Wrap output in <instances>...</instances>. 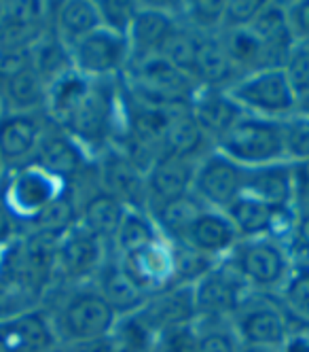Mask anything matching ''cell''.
Instances as JSON below:
<instances>
[{"label": "cell", "instance_id": "cell-31", "mask_svg": "<svg viewBox=\"0 0 309 352\" xmlns=\"http://www.w3.org/2000/svg\"><path fill=\"white\" fill-rule=\"evenodd\" d=\"M36 234H47V236H64L70 228L76 225V217H74V206L70 202V197L66 195V191L62 195H58L49 206H45L32 221H30Z\"/></svg>", "mask_w": 309, "mask_h": 352}, {"label": "cell", "instance_id": "cell-25", "mask_svg": "<svg viewBox=\"0 0 309 352\" xmlns=\"http://www.w3.org/2000/svg\"><path fill=\"white\" fill-rule=\"evenodd\" d=\"M203 208L205 206L199 199L193 193H189V195L174 199V202H168L154 208L152 221L163 238H170L172 244H183L187 240L191 225L195 223V219L201 214Z\"/></svg>", "mask_w": 309, "mask_h": 352}, {"label": "cell", "instance_id": "cell-22", "mask_svg": "<svg viewBox=\"0 0 309 352\" xmlns=\"http://www.w3.org/2000/svg\"><path fill=\"white\" fill-rule=\"evenodd\" d=\"M208 138L195 121L191 107L189 109H172L168 111L163 140H161V155H176L193 160L201 148V142Z\"/></svg>", "mask_w": 309, "mask_h": 352}, {"label": "cell", "instance_id": "cell-38", "mask_svg": "<svg viewBox=\"0 0 309 352\" xmlns=\"http://www.w3.org/2000/svg\"><path fill=\"white\" fill-rule=\"evenodd\" d=\"M263 7H265L263 0H227L222 30L250 28L252 21L263 11Z\"/></svg>", "mask_w": 309, "mask_h": 352}, {"label": "cell", "instance_id": "cell-3", "mask_svg": "<svg viewBox=\"0 0 309 352\" xmlns=\"http://www.w3.org/2000/svg\"><path fill=\"white\" fill-rule=\"evenodd\" d=\"M119 322V314L111 304L100 295V291H79L62 306L54 329L58 342L93 346L106 342Z\"/></svg>", "mask_w": 309, "mask_h": 352}, {"label": "cell", "instance_id": "cell-43", "mask_svg": "<svg viewBox=\"0 0 309 352\" xmlns=\"http://www.w3.org/2000/svg\"><path fill=\"white\" fill-rule=\"evenodd\" d=\"M236 352H279V348H269V346H254V344H240Z\"/></svg>", "mask_w": 309, "mask_h": 352}, {"label": "cell", "instance_id": "cell-16", "mask_svg": "<svg viewBox=\"0 0 309 352\" xmlns=\"http://www.w3.org/2000/svg\"><path fill=\"white\" fill-rule=\"evenodd\" d=\"M191 113L203 134L214 138V142L246 115L227 89L216 87H201L191 104Z\"/></svg>", "mask_w": 309, "mask_h": 352}, {"label": "cell", "instance_id": "cell-32", "mask_svg": "<svg viewBox=\"0 0 309 352\" xmlns=\"http://www.w3.org/2000/svg\"><path fill=\"white\" fill-rule=\"evenodd\" d=\"M199 34L191 32L187 28L176 26V30L170 34L165 45L161 47L159 56L176 66L178 70L187 72L189 77H193V66H195V56H197V47H199Z\"/></svg>", "mask_w": 309, "mask_h": 352}, {"label": "cell", "instance_id": "cell-19", "mask_svg": "<svg viewBox=\"0 0 309 352\" xmlns=\"http://www.w3.org/2000/svg\"><path fill=\"white\" fill-rule=\"evenodd\" d=\"M100 176L102 183H104L102 191L117 197L127 208L142 210V204L146 199L144 174L121 151H108L106 160L100 166Z\"/></svg>", "mask_w": 309, "mask_h": 352}, {"label": "cell", "instance_id": "cell-14", "mask_svg": "<svg viewBox=\"0 0 309 352\" xmlns=\"http://www.w3.org/2000/svg\"><path fill=\"white\" fill-rule=\"evenodd\" d=\"M102 257H104L102 240L76 223L58 240L54 274H60L64 278H81L102 263Z\"/></svg>", "mask_w": 309, "mask_h": 352}, {"label": "cell", "instance_id": "cell-46", "mask_svg": "<svg viewBox=\"0 0 309 352\" xmlns=\"http://www.w3.org/2000/svg\"><path fill=\"white\" fill-rule=\"evenodd\" d=\"M3 250H5V248H0V263H3Z\"/></svg>", "mask_w": 309, "mask_h": 352}, {"label": "cell", "instance_id": "cell-26", "mask_svg": "<svg viewBox=\"0 0 309 352\" xmlns=\"http://www.w3.org/2000/svg\"><path fill=\"white\" fill-rule=\"evenodd\" d=\"M38 166L58 176L60 181L70 179L83 166V146L70 136H49L41 138L38 144Z\"/></svg>", "mask_w": 309, "mask_h": 352}, {"label": "cell", "instance_id": "cell-7", "mask_svg": "<svg viewBox=\"0 0 309 352\" xmlns=\"http://www.w3.org/2000/svg\"><path fill=\"white\" fill-rule=\"evenodd\" d=\"M246 176L248 168H242L214 151L195 166L191 193L205 208L225 212L238 197L244 195Z\"/></svg>", "mask_w": 309, "mask_h": 352}, {"label": "cell", "instance_id": "cell-17", "mask_svg": "<svg viewBox=\"0 0 309 352\" xmlns=\"http://www.w3.org/2000/svg\"><path fill=\"white\" fill-rule=\"evenodd\" d=\"M176 19L165 9L157 7H142L136 9L130 32H127V41L132 47V58L130 60H144L159 56L161 47L170 38V34L176 30Z\"/></svg>", "mask_w": 309, "mask_h": 352}, {"label": "cell", "instance_id": "cell-36", "mask_svg": "<svg viewBox=\"0 0 309 352\" xmlns=\"http://www.w3.org/2000/svg\"><path fill=\"white\" fill-rule=\"evenodd\" d=\"M100 13L102 28L111 32H117L121 36H127L132 26V19L136 13V5L132 3H117V0H108V3H95Z\"/></svg>", "mask_w": 309, "mask_h": 352}, {"label": "cell", "instance_id": "cell-48", "mask_svg": "<svg viewBox=\"0 0 309 352\" xmlns=\"http://www.w3.org/2000/svg\"><path fill=\"white\" fill-rule=\"evenodd\" d=\"M0 117H3V115H0Z\"/></svg>", "mask_w": 309, "mask_h": 352}, {"label": "cell", "instance_id": "cell-4", "mask_svg": "<svg viewBox=\"0 0 309 352\" xmlns=\"http://www.w3.org/2000/svg\"><path fill=\"white\" fill-rule=\"evenodd\" d=\"M229 96L246 115L265 119H286L297 113L299 100L282 68H263L248 72L227 87Z\"/></svg>", "mask_w": 309, "mask_h": 352}, {"label": "cell", "instance_id": "cell-45", "mask_svg": "<svg viewBox=\"0 0 309 352\" xmlns=\"http://www.w3.org/2000/svg\"><path fill=\"white\" fill-rule=\"evenodd\" d=\"M3 168H5V164H3V160H0V179H3Z\"/></svg>", "mask_w": 309, "mask_h": 352}, {"label": "cell", "instance_id": "cell-34", "mask_svg": "<svg viewBox=\"0 0 309 352\" xmlns=\"http://www.w3.org/2000/svg\"><path fill=\"white\" fill-rule=\"evenodd\" d=\"M282 70H284L286 79L301 104L303 100L309 98V45L297 43L293 47V52L288 54L284 66H282Z\"/></svg>", "mask_w": 309, "mask_h": 352}, {"label": "cell", "instance_id": "cell-20", "mask_svg": "<svg viewBox=\"0 0 309 352\" xmlns=\"http://www.w3.org/2000/svg\"><path fill=\"white\" fill-rule=\"evenodd\" d=\"M41 144V125L32 113H9L0 117V160L19 164Z\"/></svg>", "mask_w": 309, "mask_h": 352}, {"label": "cell", "instance_id": "cell-23", "mask_svg": "<svg viewBox=\"0 0 309 352\" xmlns=\"http://www.w3.org/2000/svg\"><path fill=\"white\" fill-rule=\"evenodd\" d=\"M125 212L127 206L117 197L106 191H98L85 202L79 225L102 242L113 240L125 219Z\"/></svg>", "mask_w": 309, "mask_h": 352}, {"label": "cell", "instance_id": "cell-13", "mask_svg": "<svg viewBox=\"0 0 309 352\" xmlns=\"http://www.w3.org/2000/svg\"><path fill=\"white\" fill-rule=\"evenodd\" d=\"M195 166L197 164H193V160L159 155L144 174L146 197L161 206L183 195H189L193 187Z\"/></svg>", "mask_w": 309, "mask_h": 352}, {"label": "cell", "instance_id": "cell-15", "mask_svg": "<svg viewBox=\"0 0 309 352\" xmlns=\"http://www.w3.org/2000/svg\"><path fill=\"white\" fill-rule=\"evenodd\" d=\"M246 195L275 210H295V172L290 162H277L248 170ZM297 212V210H295Z\"/></svg>", "mask_w": 309, "mask_h": 352}, {"label": "cell", "instance_id": "cell-2", "mask_svg": "<svg viewBox=\"0 0 309 352\" xmlns=\"http://www.w3.org/2000/svg\"><path fill=\"white\" fill-rule=\"evenodd\" d=\"M127 70L134 94L142 104L152 109H189L199 91L193 77L165 62L161 56L130 60Z\"/></svg>", "mask_w": 309, "mask_h": 352}, {"label": "cell", "instance_id": "cell-47", "mask_svg": "<svg viewBox=\"0 0 309 352\" xmlns=\"http://www.w3.org/2000/svg\"><path fill=\"white\" fill-rule=\"evenodd\" d=\"M305 43H307V45H309V41H305Z\"/></svg>", "mask_w": 309, "mask_h": 352}, {"label": "cell", "instance_id": "cell-24", "mask_svg": "<svg viewBox=\"0 0 309 352\" xmlns=\"http://www.w3.org/2000/svg\"><path fill=\"white\" fill-rule=\"evenodd\" d=\"M236 66L231 64L220 38L214 36H201L195 66H193V81L199 87H216L222 89V85L233 77Z\"/></svg>", "mask_w": 309, "mask_h": 352}, {"label": "cell", "instance_id": "cell-6", "mask_svg": "<svg viewBox=\"0 0 309 352\" xmlns=\"http://www.w3.org/2000/svg\"><path fill=\"white\" fill-rule=\"evenodd\" d=\"M132 47L127 36L98 28L70 45V66L87 79H108L130 64Z\"/></svg>", "mask_w": 309, "mask_h": 352}, {"label": "cell", "instance_id": "cell-29", "mask_svg": "<svg viewBox=\"0 0 309 352\" xmlns=\"http://www.w3.org/2000/svg\"><path fill=\"white\" fill-rule=\"evenodd\" d=\"M163 236L157 230V225H154V221L148 214H144V210L127 208L125 219L121 223L117 236L113 238V242L121 253V257H125V255L136 253V250L157 242Z\"/></svg>", "mask_w": 309, "mask_h": 352}, {"label": "cell", "instance_id": "cell-5", "mask_svg": "<svg viewBox=\"0 0 309 352\" xmlns=\"http://www.w3.org/2000/svg\"><path fill=\"white\" fill-rule=\"evenodd\" d=\"M229 265L233 267L248 289H282L293 267L288 248L273 238L238 240L233 250L227 255Z\"/></svg>", "mask_w": 309, "mask_h": 352}, {"label": "cell", "instance_id": "cell-44", "mask_svg": "<svg viewBox=\"0 0 309 352\" xmlns=\"http://www.w3.org/2000/svg\"><path fill=\"white\" fill-rule=\"evenodd\" d=\"M303 104H305V111H303V113H309V98L303 100Z\"/></svg>", "mask_w": 309, "mask_h": 352}, {"label": "cell", "instance_id": "cell-12", "mask_svg": "<svg viewBox=\"0 0 309 352\" xmlns=\"http://www.w3.org/2000/svg\"><path fill=\"white\" fill-rule=\"evenodd\" d=\"M119 263L148 295L152 291L159 293L163 289H170V283L176 278L174 248L172 242H165V238L121 257Z\"/></svg>", "mask_w": 309, "mask_h": 352}, {"label": "cell", "instance_id": "cell-28", "mask_svg": "<svg viewBox=\"0 0 309 352\" xmlns=\"http://www.w3.org/2000/svg\"><path fill=\"white\" fill-rule=\"evenodd\" d=\"M7 96L13 104V113H30L47 98V83L41 72L30 64L11 72L7 77Z\"/></svg>", "mask_w": 309, "mask_h": 352}, {"label": "cell", "instance_id": "cell-37", "mask_svg": "<svg viewBox=\"0 0 309 352\" xmlns=\"http://www.w3.org/2000/svg\"><path fill=\"white\" fill-rule=\"evenodd\" d=\"M225 5V0H195V3H189V21L195 26V30L210 32L214 28H222Z\"/></svg>", "mask_w": 309, "mask_h": 352}, {"label": "cell", "instance_id": "cell-39", "mask_svg": "<svg viewBox=\"0 0 309 352\" xmlns=\"http://www.w3.org/2000/svg\"><path fill=\"white\" fill-rule=\"evenodd\" d=\"M290 240H293V246H295L293 250H288L290 259L309 263V210L307 212H297Z\"/></svg>", "mask_w": 309, "mask_h": 352}, {"label": "cell", "instance_id": "cell-27", "mask_svg": "<svg viewBox=\"0 0 309 352\" xmlns=\"http://www.w3.org/2000/svg\"><path fill=\"white\" fill-rule=\"evenodd\" d=\"M282 310L288 320H297L309 329V263L293 261V267L282 285Z\"/></svg>", "mask_w": 309, "mask_h": 352}, {"label": "cell", "instance_id": "cell-33", "mask_svg": "<svg viewBox=\"0 0 309 352\" xmlns=\"http://www.w3.org/2000/svg\"><path fill=\"white\" fill-rule=\"evenodd\" d=\"M286 160L290 164L309 162V113H295L284 119Z\"/></svg>", "mask_w": 309, "mask_h": 352}, {"label": "cell", "instance_id": "cell-8", "mask_svg": "<svg viewBox=\"0 0 309 352\" xmlns=\"http://www.w3.org/2000/svg\"><path fill=\"white\" fill-rule=\"evenodd\" d=\"M248 285L227 261L214 265L208 274L193 285L195 314L201 320H222L233 318L242 304L248 299Z\"/></svg>", "mask_w": 309, "mask_h": 352}, {"label": "cell", "instance_id": "cell-40", "mask_svg": "<svg viewBox=\"0 0 309 352\" xmlns=\"http://www.w3.org/2000/svg\"><path fill=\"white\" fill-rule=\"evenodd\" d=\"M286 19H288V28L297 43L309 41V0H301V3L288 5Z\"/></svg>", "mask_w": 309, "mask_h": 352}, {"label": "cell", "instance_id": "cell-10", "mask_svg": "<svg viewBox=\"0 0 309 352\" xmlns=\"http://www.w3.org/2000/svg\"><path fill=\"white\" fill-rule=\"evenodd\" d=\"M233 333L240 344L282 348L290 333L288 318L279 306L271 301L246 299L233 316Z\"/></svg>", "mask_w": 309, "mask_h": 352}, {"label": "cell", "instance_id": "cell-35", "mask_svg": "<svg viewBox=\"0 0 309 352\" xmlns=\"http://www.w3.org/2000/svg\"><path fill=\"white\" fill-rule=\"evenodd\" d=\"M205 327L197 324L195 352H236L240 342L233 329H227L216 322L220 320H203Z\"/></svg>", "mask_w": 309, "mask_h": 352}, {"label": "cell", "instance_id": "cell-11", "mask_svg": "<svg viewBox=\"0 0 309 352\" xmlns=\"http://www.w3.org/2000/svg\"><path fill=\"white\" fill-rule=\"evenodd\" d=\"M58 336L43 310L0 318V352H54Z\"/></svg>", "mask_w": 309, "mask_h": 352}, {"label": "cell", "instance_id": "cell-30", "mask_svg": "<svg viewBox=\"0 0 309 352\" xmlns=\"http://www.w3.org/2000/svg\"><path fill=\"white\" fill-rule=\"evenodd\" d=\"M58 28L70 45L95 32L98 28H102L98 5L87 3V0H68V3H62L58 9Z\"/></svg>", "mask_w": 309, "mask_h": 352}, {"label": "cell", "instance_id": "cell-41", "mask_svg": "<svg viewBox=\"0 0 309 352\" xmlns=\"http://www.w3.org/2000/svg\"><path fill=\"white\" fill-rule=\"evenodd\" d=\"M295 172V210L307 212L309 210V162L293 164Z\"/></svg>", "mask_w": 309, "mask_h": 352}, {"label": "cell", "instance_id": "cell-42", "mask_svg": "<svg viewBox=\"0 0 309 352\" xmlns=\"http://www.w3.org/2000/svg\"><path fill=\"white\" fill-rule=\"evenodd\" d=\"M13 230H15V219L5 206L3 197H0V248H5L13 240Z\"/></svg>", "mask_w": 309, "mask_h": 352}, {"label": "cell", "instance_id": "cell-1", "mask_svg": "<svg viewBox=\"0 0 309 352\" xmlns=\"http://www.w3.org/2000/svg\"><path fill=\"white\" fill-rule=\"evenodd\" d=\"M216 151L242 168H261L286 160L284 119L244 115L233 128L216 140Z\"/></svg>", "mask_w": 309, "mask_h": 352}, {"label": "cell", "instance_id": "cell-18", "mask_svg": "<svg viewBox=\"0 0 309 352\" xmlns=\"http://www.w3.org/2000/svg\"><path fill=\"white\" fill-rule=\"evenodd\" d=\"M238 240L240 236L225 212L203 208L201 214L191 225L187 240L183 244L191 246L193 250H197V253L205 257L216 259V257L229 255L231 250H233V246L238 244Z\"/></svg>", "mask_w": 309, "mask_h": 352}, {"label": "cell", "instance_id": "cell-21", "mask_svg": "<svg viewBox=\"0 0 309 352\" xmlns=\"http://www.w3.org/2000/svg\"><path fill=\"white\" fill-rule=\"evenodd\" d=\"M98 291L119 314V318L138 314L150 299V295L121 267L119 261L106 263L102 267V280Z\"/></svg>", "mask_w": 309, "mask_h": 352}, {"label": "cell", "instance_id": "cell-9", "mask_svg": "<svg viewBox=\"0 0 309 352\" xmlns=\"http://www.w3.org/2000/svg\"><path fill=\"white\" fill-rule=\"evenodd\" d=\"M62 193L64 181H60L58 176L47 172L38 164H30L15 170L0 197H3V202L13 214V219L32 221L45 206H49Z\"/></svg>", "mask_w": 309, "mask_h": 352}]
</instances>
